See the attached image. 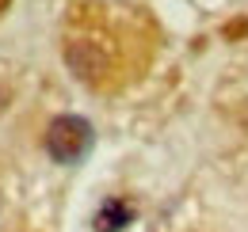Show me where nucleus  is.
<instances>
[{
  "mask_svg": "<svg viewBox=\"0 0 248 232\" xmlns=\"http://www.w3.org/2000/svg\"><path fill=\"white\" fill-rule=\"evenodd\" d=\"M92 145H95V130H92V122L80 115H58L46 126V152H50L54 164L73 168L92 152Z\"/></svg>",
  "mask_w": 248,
  "mask_h": 232,
  "instance_id": "1",
  "label": "nucleus"
},
{
  "mask_svg": "<svg viewBox=\"0 0 248 232\" xmlns=\"http://www.w3.org/2000/svg\"><path fill=\"white\" fill-rule=\"evenodd\" d=\"M126 225H134V205L126 202V198H107L92 217L95 232H123Z\"/></svg>",
  "mask_w": 248,
  "mask_h": 232,
  "instance_id": "2",
  "label": "nucleus"
},
{
  "mask_svg": "<svg viewBox=\"0 0 248 232\" xmlns=\"http://www.w3.org/2000/svg\"><path fill=\"white\" fill-rule=\"evenodd\" d=\"M8 103H12V95H8V87H4V80H0V111H4Z\"/></svg>",
  "mask_w": 248,
  "mask_h": 232,
  "instance_id": "3",
  "label": "nucleus"
},
{
  "mask_svg": "<svg viewBox=\"0 0 248 232\" xmlns=\"http://www.w3.org/2000/svg\"><path fill=\"white\" fill-rule=\"evenodd\" d=\"M8 4H12V0H0V12H8Z\"/></svg>",
  "mask_w": 248,
  "mask_h": 232,
  "instance_id": "4",
  "label": "nucleus"
}]
</instances>
